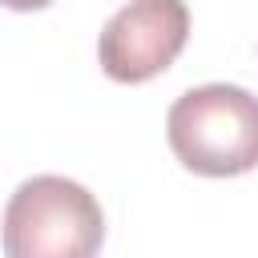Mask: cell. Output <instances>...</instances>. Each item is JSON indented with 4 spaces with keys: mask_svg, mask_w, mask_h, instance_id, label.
Instances as JSON below:
<instances>
[{
    "mask_svg": "<svg viewBox=\"0 0 258 258\" xmlns=\"http://www.w3.org/2000/svg\"><path fill=\"white\" fill-rule=\"evenodd\" d=\"M4 8H12V12H40V8H48L52 0H0Z\"/></svg>",
    "mask_w": 258,
    "mask_h": 258,
    "instance_id": "4",
    "label": "cell"
},
{
    "mask_svg": "<svg viewBox=\"0 0 258 258\" xmlns=\"http://www.w3.org/2000/svg\"><path fill=\"white\" fill-rule=\"evenodd\" d=\"M165 141L198 177H242L258 169V97L226 81L185 89L165 113Z\"/></svg>",
    "mask_w": 258,
    "mask_h": 258,
    "instance_id": "1",
    "label": "cell"
},
{
    "mask_svg": "<svg viewBox=\"0 0 258 258\" xmlns=\"http://www.w3.org/2000/svg\"><path fill=\"white\" fill-rule=\"evenodd\" d=\"M0 238L4 258H97L105 214L81 181L36 173L8 198Z\"/></svg>",
    "mask_w": 258,
    "mask_h": 258,
    "instance_id": "2",
    "label": "cell"
},
{
    "mask_svg": "<svg viewBox=\"0 0 258 258\" xmlns=\"http://www.w3.org/2000/svg\"><path fill=\"white\" fill-rule=\"evenodd\" d=\"M185 40H189L185 0H129L105 20L97 60L109 81L145 85L181 56Z\"/></svg>",
    "mask_w": 258,
    "mask_h": 258,
    "instance_id": "3",
    "label": "cell"
}]
</instances>
